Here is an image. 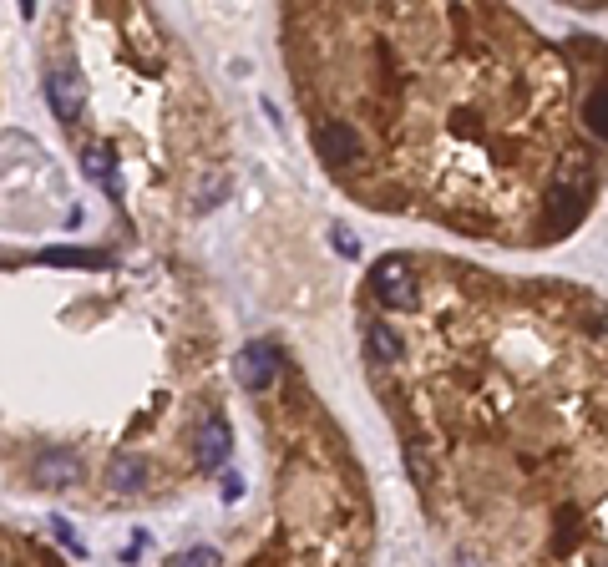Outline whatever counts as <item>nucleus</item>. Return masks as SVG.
I'll list each match as a JSON object with an SVG mask.
<instances>
[{
  "instance_id": "f257e3e1",
  "label": "nucleus",
  "mask_w": 608,
  "mask_h": 567,
  "mask_svg": "<svg viewBox=\"0 0 608 567\" xmlns=\"http://www.w3.org/2000/svg\"><path fill=\"white\" fill-rule=\"evenodd\" d=\"M370 299L386 309V314H401V309H421V264L406 259V254H391L370 269Z\"/></svg>"
},
{
  "instance_id": "f03ea898",
  "label": "nucleus",
  "mask_w": 608,
  "mask_h": 567,
  "mask_svg": "<svg viewBox=\"0 0 608 567\" xmlns=\"http://www.w3.org/2000/svg\"><path fill=\"white\" fill-rule=\"evenodd\" d=\"M193 461L203 471H223L228 466V416L223 411H208L193 431Z\"/></svg>"
},
{
  "instance_id": "7ed1b4c3",
  "label": "nucleus",
  "mask_w": 608,
  "mask_h": 567,
  "mask_svg": "<svg viewBox=\"0 0 608 567\" xmlns=\"http://www.w3.org/2000/svg\"><path fill=\"white\" fill-rule=\"evenodd\" d=\"M365 350H370V365L375 370H396L406 360V335L396 330L391 319H370L365 324Z\"/></svg>"
},
{
  "instance_id": "20e7f679",
  "label": "nucleus",
  "mask_w": 608,
  "mask_h": 567,
  "mask_svg": "<svg viewBox=\"0 0 608 567\" xmlns=\"http://www.w3.org/2000/svg\"><path fill=\"white\" fill-rule=\"evenodd\" d=\"M279 370H284V360H279V350L264 345V340H254V345L239 355V380H244L249 390H269V385L279 380Z\"/></svg>"
},
{
  "instance_id": "39448f33",
  "label": "nucleus",
  "mask_w": 608,
  "mask_h": 567,
  "mask_svg": "<svg viewBox=\"0 0 608 567\" xmlns=\"http://www.w3.org/2000/svg\"><path fill=\"white\" fill-rule=\"evenodd\" d=\"M82 102H87V87L76 71H56L51 76V112L61 122H82Z\"/></svg>"
},
{
  "instance_id": "423d86ee",
  "label": "nucleus",
  "mask_w": 608,
  "mask_h": 567,
  "mask_svg": "<svg viewBox=\"0 0 608 567\" xmlns=\"http://www.w3.org/2000/svg\"><path fill=\"white\" fill-rule=\"evenodd\" d=\"M107 486H112L117 497H137L142 486H147V466H142V456L117 451V456H112V466H107Z\"/></svg>"
},
{
  "instance_id": "0eeeda50",
  "label": "nucleus",
  "mask_w": 608,
  "mask_h": 567,
  "mask_svg": "<svg viewBox=\"0 0 608 567\" xmlns=\"http://www.w3.org/2000/svg\"><path fill=\"white\" fill-rule=\"evenodd\" d=\"M31 471H36V481H41V486H71L76 476H82V466H76V456H71V451H41Z\"/></svg>"
},
{
  "instance_id": "6e6552de",
  "label": "nucleus",
  "mask_w": 608,
  "mask_h": 567,
  "mask_svg": "<svg viewBox=\"0 0 608 567\" xmlns=\"http://www.w3.org/2000/svg\"><path fill=\"white\" fill-rule=\"evenodd\" d=\"M335 243H340V254H345V259L360 254V249H355V233H345V228H335Z\"/></svg>"
}]
</instances>
